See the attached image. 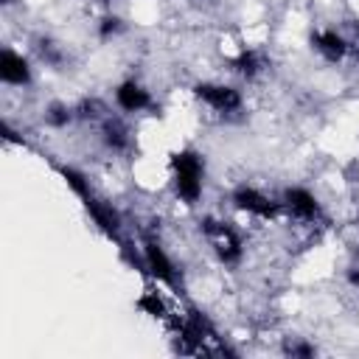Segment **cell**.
I'll list each match as a JSON object with an SVG mask.
<instances>
[{
    "label": "cell",
    "instance_id": "3957f363",
    "mask_svg": "<svg viewBox=\"0 0 359 359\" xmlns=\"http://www.w3.org/2000/svg\"><path fill=\"white\" fill-rule=\"evenodd\" d=\"M109 107L115 112H121L123 118H132V121H140V118H154L157 109H160V98H157V90L151 87V81L143 76V73H123L112 81L109 87Z\"/></svg>",
    "mask_w": 359,
    "mask_h": 359
},
{
    "label": "cell",
    "instance_id": "8992f818",
    "mask_svg": "<svg viewBox=\"0 0 359 359\" xmlns=\"http://www.w3.org/2000/svg\"><path fill=\"white\" fill-rule=\"evenodd\" d=\"M342 283H345L353 294H359V255L351 258V264L342 269Z\"/></svg>",
    "mask_w": 359,
    "mask_h": 359
},
{
    "label": "cell",
    "instance_id": "5b68a950",
    "mask_svg": "<svg viewBox=\"0 0 359 359\" xmlns=\"http://www.w3.org/2000/svg\"><path fill=\"white\" fill-rule=\"evenodd\" d=\"M129 31H132V22L121 8H101L93 17V39L98 45H115Z\"/></svg>",
    "mask_w": 359,
    "mask_h": 359
},
{
    "label": "cell",
    "instance_id": "7a4b0ae2",
    "mask_svg": "<svg viewBox=\"0 0 359 359\" xmlns=\"http://www.w3.org/2000/svg\"><path fill=\"white\" fill-rule=\"evenodd\" d=\"M247 87L230 79L227 73H210V76H194L188 81V98L196 109L205 112L208 121H216L222 126H236L247 118L250 101H247Z\"/></svg>",
    "mask_w": 359,
    "mask_h": 359
},
{
    "label": "cell",
    "instance_id": "277c9868",
    "mask_svg": "<svg viewBox=\"0 0 359 359\" xmlns=\"http://www.w3.org/2000/svg\"><path fill=\"white\" fill-rule=\"evenodd\" d=\"M36 59L31 50H22L11 42L0 48V84L6 93H31L36 87Z\"/></svg>",
    "mask_w": 359,
    "mask_h": 359
},
{
    "label": "cell",
    "instance_id": "6da1fadb",
    "mask_svg": "<svg viewBox=\"0 0 359 359\" xmlns=\"http://www.w3.org/2000/svg\"><path fill=\"white\" fill-rule=\"evenodd\" d=\"M165 191L180 210L196 213L208 205L210 196V160L208 154L194 146H177L165 160Z\"/></svg>",
    "mask_w": 359,
    "mask_h": 359
}]
</instances>
